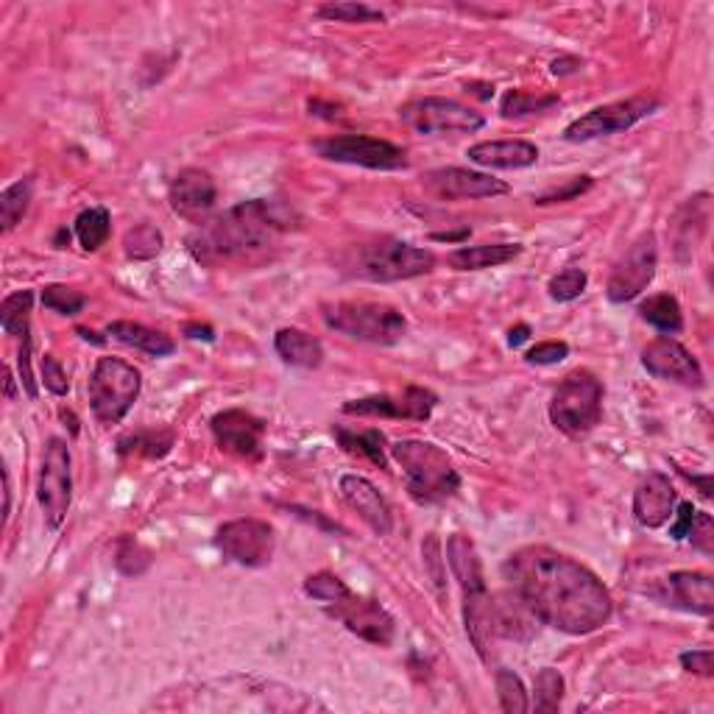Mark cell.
<instances>
[{
	"label": "cell",
	"mask_w": 714,
	"mask_h": 714,
	"mask_svg": "<svg viewBox=\"0 0 714 714\" xmlns=\"http://www.w3.org/2000/svg\"><path fill=\"white\" fill-rule=\"evenodd\" d=\"M73 461L70 450L62 439H51L42 457L40 483H37V497H40L42 516L51 531H59L68 520L70 500H73Z\"/></svg>",
	"instance_id": "10"
},
{
	"label": "cell",
	"mask_w": 714,
	"mask_h": 714,
	"mask_svg": "<svg viewBox=\"0 0 714 714\" xmlns=\"http://www.w3.org/2000/svg\"><path fill=\"white\" fill-rule=\"evenodd\" d=\"M123 252L129 260H154L162 252V232L154 223H138L123 234Z\"/></svg>",
	"instance_id": "35"
},
{
	"label": "cell",
	"mask_w": 714,
	"mask_h": 714,
	"mask_svg": "<svg viewBox=\"0 0 714 714\" xmlns=\"http://www.w3.org/2000/svg\"><path fill=\"white\" fill-rule=\"evenodd\" d=\"M20 383L26 385V391H29L31 400H37V383H34V374H31V335L26 332L23 335V349H20Z\"/></svg>",
	"instance_id": "49"
},
{
	"label": "cell",
	"mask_w": 714,
	"mask_h": 714,
	"mask_svg": "<svg viewBox=\"0 0 714 714\" xmlns=\"http://www.w3.org/2000/svg\"><path fill=\"white\" fill-rule=\"evenodd\" d=\"M603 416V383L586 369L566 374L550 400V422L570 439H586Z\"/></svg>",
	"instance_id": "5"
},
{
	"label": "cell",
	"mask_w": 714,
	"mask_h": 714,
	"mask_svg": "<svg viewBox=\"0 0 714 714\" xmlns=\"http://www.w3.org/2000/svg\"><path fill=\"white\" fill-rule=\"evenodd\" d=\"M274 527L260 520H232L218 527L215 547L241 566H265L274 555Z\"/></svg>",
	"instance_id": "14"
},
{
	"label": "cell",
	"mask_w": 714,
	"mask_h": 714,
	"mask_svg": "<svg viewBox=\"0 0 714 714\" xmlns=\"http://www.w3.org/2000/svg\"><path fill=\"white\" fill-rule=\"evenodd\" d=\"M570 354V346L564 341H544L536 343L531 352L525 354V361L531 366H553V363H561Z\"/></svg>",
	"instance_id": "44"
},
{
	"label": "cell",
	"mask_w": 714,
	"mask_h": 714,
	"mask_svg": "<svg viewBox=\"0 0 714 714\" xmlns=\"http://www.w3.org/2000/svg\"><path fill=\"white\" fill-rule=\"evenodd\" d=\"M492 620H494V634L509 636L516 642H531L533 631H536V614L527 609V603L522 601L514 589L492 597Z\"/></svg>",
	"instance_id": "25"
},
{
	"label": "cell",
	"mask_w": 714,
	"mask_h": 714,
	"mask_svg": "<svg viewBox=\"0 0 714 714\" xmlns=\"http://www.w3.org/2000/svg\"><path fill=\"white\" fill-rule=\"evenodd\" d=\"M107 332L114 341L123 343V346L140 349V352L151 354V358H168V354L177 352L173 338H168L165 332L149 330L143 324H134V321H114V324H109Z\"/></svg>",
	"instance_id": "28"
},
{
	"label": "cell",
	"mask_w": 714,
	"mask_h": 714,
	"mask_svg": "<svg viewBox=\"0 0 714 714\" xmlns=\"http://www.w3.org/2000/svg\"><path fill=\"white\" fill-rule=\"evenodd\" d=\"M642 366L656 380L678 383L684 389H703L701 363L673 338H656L642 349Z\"/></svg>",
	"instance_id": "17"
},
{
	"label": "cell",
	"mask_w": 714,
	"mask_h": 714,
	"mask_svg": "<svg viewBox=\"0 0 714 714\" xmlns=\"http://www.w3.org/2000/svg\"><path fill=\"white\" fill-rule=\"evenodd\" d=\"M184 332H188V338H195V341H199V338H204V341H212V330L210 326H199V324H188L184 326Z\"/></svg>",
	"instance_id": "53"
},
{
	"label": "cell",
	"mask_w": 714,
	"mask_h": 714,
	"mask_svg": "<svg viewBox=\"0 0 714 714\" xmlns=\"http://www.w3.org/2000/svg\"><path fill=\"white\" fill-rule=\"evenodd\" d=\"M346 589H349L346 583H343L338 575H332V572H315V575H310L308 581H304V594L313 597V601H319L321 606L338 601Z\"/></svg>",
	"instance_id": "43"
},
{
	"label": "cell",
	"mask_w": 714,
	"mask_h": 714,
	"mask_svg": "<svg viewBox=\"0 0 714 714\" xmlns=\"http://www.w3.org/2000/svg\"><path fill=\"white\" fill-rule=\"evenodd\" d=\"M581 68V62H577V59H555L553 62V73L555 76H564V73H572V70H577Z\"/></svg>",
	"instance_id": "52"
},
{
	"label": "cell",
	"mask_w": 714,
	"mask_h": 714,
	"mask_svg": "<svg viewBox=\"0 0 714 714\" xmlns=\"http://www.w3.org/2000/svg\"><path fill=\"white\" fill-rule=\"evenodd\" d=\"M658 265V247L656 234L645 232L634 241V247L620 258V263L614 265L612 276H609L606 293L614 304H625L631 299L640 296L656 276Z\"/></svg>",
	"instance_id": "13"
},
{
	"label": "cell",
	"mask_w": 714,
	"mask_h": 714,
	"mask_svg": "<svg viewBox=\"0 0 714 714\" xmlns=\"http://www.w3.org/2000/svg\"><path fill=\"white\" fill-rule=\"evenodd\" d=\"M324 321L335 332L366 341L374 346H394L405 338L408 321L391 304L380 302H335L324 304Z\"/></svg>",
	"instance_id": "6"
},
{
	"label": "cell",
	"mask_w": 714,
	"mask_h": 714,
	"mask_svg": "<svg viewBox=\"0 0 714 714\" xmlns=\"http://www.w3.org/2000/svg\"><path fill=\"white\" fill-rule=\"evenodd\" d=\"M31 308H34V293L31 291H18L3 299V304H0V326H3V332L23 338L29 332Z\"/></svg>",
	"instance_id": "34"
},
{
	"label": "cell",
	"mask_w": 714,
	"mask_h": 714,
	"mask_svg": "<svg viewBox=\"0 0 714 714\" xmlns=\"http://www.w3.org/2000/svg\"><path fill=\"white\" fill-rule=\"evenodd\" d=\"M651 594L664 606L681 609V612L701 614V617H712L714 612V583L703 572H670L651 589Z\"/></svg>",
	"instance_id": "18"
},
{
	"label": "cell",
	"mask_w": 714,
	"mask_h": 714,
	"mask_svg": "<svg viewBox=\"0 0 714 714\" xmlns=\"http://www.w3.org/2000/svg\"><path fill=\"white\" fill-rule=\"evenodd\" d=\"M338 489H341L343 503L352 511H358V516H361L378 536H389L391 527H394V514H391V505L385 503V497L378 492L374 483H369L361 474H343Z\"/></svg>",
	"instance_id": "21"
},
{
	"label": "cell",
	"mask_w": 714,
	"mask_h": 714,
	"mask_svg": "<svg viewBox=\"0 0 714 714\" xmlns=\"http://www.w3.org/2000/svg\"><path fill=\"white\" fill-rule=\"evenodd\" d=\"M681 667L690 670V673H695V675H703V678H708V675L714 673L712 651H690V653H681Z\"/></svg>",
	"instance_id": "48"
},
{
	"label": "cell",
	"mask_w": 714,
	"mask_h": 714,
	"mask_svg": "<svg viewBox=\"0 0 714 714\" xmlns=\"http://www.w3.org/2000/svg\"><path fill=\"white\" fill-rule=\"evenodd\" d=\"M343 265L349 269V274L361 276V280L400 282L430 274L435 269V254L430 249L413 247V243L383 238V241L352 249Z\"/></svg>",
	"instance_id": "4"
},
{
	"label": "cell",
	"mask_w": 714,
	"mask_h": 714,
	"mask_svg": "<svg viewBox=\"0 0 714 714\" xmlns=\"http://www.w3.org/2000/svg\"><path fill=\"white\" fill-rule=\"evenodd\" d=\"M212 435H215L218 446L229 455L241 457V461H260L263 457V435L265 422L252 416L249 411L232 408V411H221L212 416Z\"/></svg>",
	"instance_id": "16"
},
{
	"label": "cell",
	"mask_w": 714,
	"mask_h": 714,
	"mask_svg": "<svg viewBox=\"0 0 714 714\" xmlns=\"http://www.w3.org/2000/svg\"><path fill=\"white\" fill-rule=\"evenodd\" d=\"M675 503H678V492L670 483L667 474L651 472L642 477V483L634 492V516L642 527L656 531V527L667 525L673 516Z\"/></svg>",
	"instance_id": "22"
},
{
	"label": "cell",
	"mask_w": 714,
	"mask_h": 714,
	"mask_svg": "<svg viewBox=\"0 0 714 714\" xmlns=\"http://www.w3.org/2000/svg\"><path fill=\"white\" fill-rule=\"evenodd\" d=\"M428 188L439 199L466 201V199H494L509 193V184L486 173L466 171V168H441L428 177Z\"/></svg>",
	"instance_id": "20"
},
{
	"label": "cell",
	"mask_w": 714,
	"mask_h": 714,
	"mask_svg": "<svg viewBox=\"0 0 714 714\" xmlns=\"http://www.w3.org/2000/svg\"><path fill=\"white\" fill-rule=\"evenodd\" d=\"M313 151L321 160L369 168V171H402V168H408V157L400 145L369 138V134H335V138L315 140Z\"/></svg>",
	"instance_id": "9"
},
{
	"label": "cell",
	"mask_w": 714,
	"mask_h": 714,
	"mask_svg": "<svg viewBox=\"0 0 714 714\" xmlns=\"http://www.w3.org/2000/svg\"><path fill=\"white\" fill-rule=\"evenodd\" d=\"M40 369H42V383H46V389L51 391V394H57V396L68 394L70 391L68 374H64L62 363H59L53 354H42Z\"/></svg>",
	"instance_id": "45"
},
{
	"label": "cell",
	"mask_w": 714,
	"mask_h": 714,
	"mask_svg": "<svg viewBox=\"0 0 714 714\" xmlns=\"http://www.w3.org/2000/svg\"><path fill=\"white\" fill-rule=\"evenodd\" d=\"M400 118L408 129L424 138H444V134H472L483 129V114L472 107L452 101V98H419L400 109Z\"/></svg>",
	"instance_id": "8"
},
{
	"label": "cell",
	"mask_w": 714,
	"mask_h": 714,
	"mask_svg": "<svg viewBox=\"0 0 714 714\" xmlns=\"http://www.w3.org/2000/svg\"><path fill=\"white\" fill-rule=\"evenodd\" d=\"M288 229V218L265 199L243 201L223 215L204 221L188 238V252L195 263L221 265L232 260H249L274 247Z\"/></svg>",
	"instance_id": "2"
},
{
	"label": "cell",
	"mask_w": 714,
	"mask_h": 714,
	"mask_svg": "<svg viewBox=\"0 0 714 714\" xmlns=\"http://www.w3.org/2000/svg\"><path fill=\"white\" fill-rule=\"evenodd\" d=\"M592 188V177H577L572 179L566 188L561 190H550V193L539 195L536 204H559V201H570V199H577L581 193H586V190Z\"/></svg>",
	"instance_id": "47"
},
{
	"label": "cell",
	"mask_w": 714,
	"mask_h": 714,
	"mask_svg": "<svg viewBox=\"0 0 714 714\" xmlns=\"http://www.w3.org/2000/svg\"><path fill=\"white\" fill-rule=\"evenodd\" d=\"M527 338H531V326L527 324H520V326H514V330L509 332V346L511 349H516V346H522V343L527 341Z\"/></svg>",
	"instance_id": "51"
},
{
	"label": "cell",
	"mask_w": 714,
	"mask_h": 714,
	"mask_svg": "<svg viewBox=\"0 0 714 714\" xmlns=\"http://www.w3.org/2000/svg\"><path fill=\"white\" fill-rule=\"evenodd\" d=\"M555 103H559V95H536V92H527V90H511L505 92L503 103H500V112H503V118H525V114H539V112H547V109H553Z\"/></svg>",
	"instance_id": "36"
},
{
	"label": "cell",
	"mask_w": 714,
	"mask_h": 714,
	"mask_svg": "<svg viewBox=\"0 0 714 714\" xmlns=\"http://www.w3.org/2000/svg\"><path fill=\"white\" fill-rule=\"evenodd\" d=\"M109 232H112V218L103 207H90L76 218V238L84 252H98L109 241Z\"/></svg>",
	"instance_id": "32"
},
{
	"label": "cell",
	"mask_w": 714,
	"mask_h": 714,
	"mask_svg": "<svg viewBox=\"0 0 714 714\" xmlns=\"http://www.w3.org/2000/svg\"><path fill=\"white\" fill-rule=\"evenodd\" d=\"M520 243H481V247H461L446 258V263L457 271H483L497 269V265L511 263L520 258Z\"/></svg>",
	"instance_id": "27"
},
{
	"label": "cell",
	"mask_w": 714,
	"mask_h": 714,
	"mask_svg": "<svg viewBox=\"0 0 714 714\" xmlns=\"http://www.w3.org/2000/svg\"><path fill=\"white\" fill-rule=\"evenodd\" d=\"M692 542V547H697L701 553L712 555L714 553V522L712 516L703 514V511H695V520H692V527H690V536H686Z\"/></svg>",
	"instance_id": "46"
},
{
	"label": "cell",
	"mask_w": 714,
	"mask_h": 714,
	"mask_svg": "<svg viewBox=\"0 0 714 714\" xmlns=\"http://www.w3.org/2000/svg\"><path fill=\"white\" fill-rule=\"evenodd\" d=\"M678 520L670 525V536L675 539V542H684L686 536H690V527H692V520H695V509H692V503H681L678 505Z\"/></svg>",
	"instance_id": "50"
},
{
	"label": "cell",
	"mask_w": 714,
	"mask_h": 714,
	"mask_svg": "<svg viewBox=\"0 0 714 714\" xmlns=\"http://www.w3.org/2000/svg\"><path fill=\"white\" fill-rule=\"evenodd\" d=\"M114 566H118V572H121V575L140 577L151 566V550L143 547V544L132 536L121 539V544H118V553H114Z\"/></svg>",
	"instance_id": "40"
},
{
	"label": "cell",
	"mask_w": 714,
	"mask_h": 714,
	"mask_svg": "<svg viewBox=\"0 0 714 714\" xmlns=\"http://www.w3.org/2000/svg\"><path fill=\"white\" fill-rule=\"evenodd\" d=\"M140 372L121 358H98L90 378V408L92 416L109 428L123 422L140 396Z\"/></svg>",
	"instance_id": "7"
},
{
	"label": "cell",
	"mask_w": 714,
	"mask_h": 714,
	"mask_svg": "<svg viewBox=\"0 0 714 714\" xmlns=\"http://www.w3.org/2000/svg\"><path fill=\"white\" fill-rule=\"evenodd\" d=\"M321 20H330V23H383V12L366 7V3H326V7H319Z\"/></svg>",
	"instance_id": "39"
},
{
	"label": "cell",
	"mask_w": 714,
	"mask_h": 714,
	"mask_svg": "<svg viewBox=\"0 0 714 714\" xmlns=\"http://www.w3.org/2000/svg\"><path fill=\"white\" fill-rule=\"evenodd\" d=\"M469 160L481 168L494 171H520L539 162V149L527 140H486L466 151Z\"/></svg>",
	"instance_id": "24"
},
{
	"label": "cell",
	"mask_w": 714,
	"mask_h": 714,
	"mask_svg": "<svg viewBox=\"0 0 714 714\" xmlns=\"http://www.w3.org/2000/svg\"><path fill=\"white\" fill-rule=\"evenodd\" d=\"M218 199L215 179L201 168H184L168 188V201L179 218L190 223H204Z\"/></svg>",
	"instance_id": "19"
},
{
	"label": "cell",
	"mask_w": 714,
	"mask_h": 714,
	"mask_svg": "<svg viewBox=\"0 0 714 714\" xmlns=\"http://www.w3.org/2000/svg\"><path fill=\"white\" fill-rule=\"evenodd\" d=\"M274 349L282 358V363L296 369H319L324 363V346L319 338L310 332L296 330V326H285L274 335Z\"/></svg>",
	"instance_id": "26"
},
{
	"label": "cell",
	"mask_w": 714,
	"mask_h": 714,
	"mask_svg": "<svg viewBox=\"0 0 714 714\" xmlns=\"http://www.w3.org/2000/svg\"><path fill=\"white\" fill-rule=\"evenodd\" d=\"M658 109V101L651 95H634L628 101H614L606 107H594L592 112L581 114L577 121H572L564 129L566 143H586V140L609 138V134L628 132L640 121H645L647 114Z\"/></svg>",
	"instance_id": "11"
},
{
	"label": "cell",
	"mask_w": 714,
	"mask_h": 714,
	"mask_svg": "<svg viewBox=\"0 0 714 714\" xmlns=\"http://www.w3.org/2000/svg\"><path fill=\"white\" fill-rule=\"evenodd\" d=\"M7 396L12 400L14 396V380H12V372H7Z\"/></svg>",
	"instance_id": "54"
},
{
	"label": "cell",
	"mask_w": 714,
	"mask_h": 714,
	"mask_svg": "<svg viewBox=\"0 0 714 714\" xmlns=\"http://www.w3.org/2000/svg\"><path fill=\"white\" fill-rule=\"evenodd\" d=\"M439 396L430 389H411L400 394H374L363 400H349L343 405L346 416H385V419H408V422H428L433 416V408Z\"/></svg>",
	"instance_id": "15"
},
{
	"label": "cell",
	"mask_w": 714,
	"mask_h": 714,
	"mask_svg": "<svg viewBox=\"0 0 714 714\" xmlns=\"http://www.w3.org/2000/svg\"><path fill=\"white\" fill-rule=\"evenodd\" d=\"M564 701V675L553 667L539 670L536 684H533V708L536 712H559Z\"/></svg>",
	"instance_id": "37"
},
{
	"label": "cell",
	"mask_w": 714,
	"mask_h": 714,
	"mask_svg": "<svg viewBox=\"0 0 714 714\" xmlns=\"http://www.w3.org/2000/svg\"><path fill=\"white\" fill-rule=\"evenodd\" d=\"M589 285V276L583 269H564L561 274H555L553 280H550L547 285V293L553 302H575L577 296H581L583 291H586Z\"/></svg>",
	"instance_id": "41"
},
{
	"label": "cell",
	"mask_w": 714,
	"mask_h": 714,
	"mask_svg": "<svg viewBox=\"0 0 714 714\" xmlns=\"http://www.w3.org/2000/svg\"><path fill=\"white\" fill-rule=\"evenodd\" d=\"M505 581L527 603L539 623L570 636H586L612 620L614 601L603 581L581 561L544 544L509 555Z\"/></svg>",
	"instance_id": "1"
},
{
	"label": "cell",
	"mask_w": 714,
	"mask_h": 714,
	"mask_svg": "<svg viewBox=\"0 0 714 714\" xmlns=\"http://www.w3.org/2000/svg\"><path fill=\"white\" fill-rule=\"evenodd\" d=\"M31 193H34V184L31 179H20V182L9 184L3 193H0V223H3V232H12L23 215L29 212Z\"/></svg>",
	"instance_id": "33"
},
{
	"label": "cell",
	"mask_w": 714,
	"mask_h": 714,
	"mask_svg": "<svg viewBox=\"0 0 714 714\" xmlns=\"http://www.w3.org/2000/svg\"><path fill=\"white\" fill-rule=\"evenodd\" d=\"M640 315L651 326H656L664 335H678L684 330V313H681L678 299L670 296V293H656V296L645 299L640 304Z\"/></svg>",
	"instance_id": "30"
},
{
	"label": "cell",
	"mask_w": 714,
	"mask_h": 714,
	"mask_svg": "<svg viewBox=\"0 0 714 714\" xmlns=\"http://www.w3.org/2000/svg\"><path fill=\"white\" fill-rule=\"evenodd\" d=\"M173 446V430H138L118 441L121 455H145L165 457Z\"/></svg>",
	"instance_id": "31"
},
{
	"label": "cell",
	"mask_w": 714,
	"mask_h": 714,
	"mask_svg": "<svg viewBox=\"0 0 714 714\" xmlns=\"http://www.w3.org/2000/svg\"><path fill=\"white\" fill-rule=\"evenodd\" d=\"M326 614L335 617L338 623L346 625V631H352L354 636L372 642V645L389 647L394 642L396 634V620L380 606L378 601H369V597H361L354 594L352 589L338 597V601L326 603Z\"/></svg>",
	"instance_id": "12"
},
{
	"label": "cell",
	"mask_w": 714,
	"mask_h": 714,
	"mask_svg": "<svg viewBox=\"0 0 714 714\" xmlns=\"http://www.w3.org/2000/svg\"><path fill=\"white\" fill-rule=\"evenodd\" d=\"M446 564H450L452 575H455L457 586H461L463 601L489 594L481 555H477V547H474V542L466 533H452L446 539Z\"/></svg>",
	"instance_id": "23"
},
{
	"label": "cell",
	"mask_w": 714,
	"mask_h": 714,
	"mask_svg": "<svg viewBox=\"0 0 714 714\" xmlns=\"http://www.w3.org/2000/svg\"><path fill=\"white\" fill-rule=\"evenodd\" d=\"M335 439L341 441L349 455L366 457L374 466L389 469V455H385V435L380 430H346L335 428Z\"/></svg>",
	"instance_id": "29"
},
{
	"label": "cell",
	"mask_w": 714,
	"mask_h": 714,
	"mask_svg": "<svg viewBox=\"0 0 714 714\" xmlns=\"http://www.w3.org/2000/svg\"><path fill=\"white\" fill-rule=\"evenodd\" d=\"M497 695H500V706L503 712L509 714H525L531 708V701H527L525 684H522L520 675L514 670H497Z\"/></svg>",
	"instance_id": "38"
},
{
	"label": "cell",
	"mask_w": 714,
	"mask_h": 714,
	"mask_svg": "<svg viewBox=\"0 0 714 714\" xmlns=\"http://www.w3.org/2000/svg\"><path fill=\"white\" fill-rule=\"evenodd\" d=\"M391 455L400 463L408 481V494L419 505H435L455 497L461 489V474L441 446L430 441L405 439L391 446Z\"/></svg>",
	"instance_id": "3"
},
{
	"label": "cell",
	"mask_w": 714,
	"mask_h": 714,
	"mask_svg": "<svg viewBox=\"0 0 714 714\" xmlns=\"http://www.w3.org/2000/svg\"><path fill=\"white\" fill-rule=\"evenodd\" d=\"M42 304L59 315H79L81 310H84L87 299L84 293L73 291V288L68 285H48L46 291H42Z\"/></svg>",
	"instance_id": "42"
}]
</instances>
